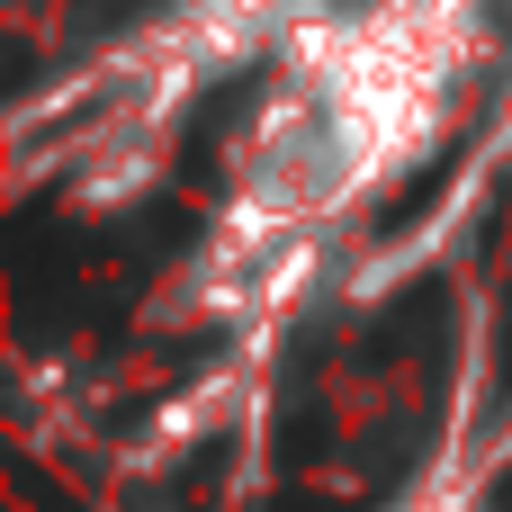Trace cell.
<instances>
[{
    "label": "cell",
    "instance_id": "2",
    "mask_svg": "<svg viewBox=\"0 0 512 512\" xmlns=\"http://www.w3.org/2000/svg\"><path fill=\"white\" fill-rule=\"evenodd\" d=\"M342 0H153L144 36L99 72L108 135H162L207 81L261 72L297 27H315Z\"/></svg>",
    "mask_w": 512,
    "mask_h": 512
},
{
    "label": "cell",
    "instance_id": "3",
    "mask_svg": "<svg viewBox=\"0 0 512 512\" xmlns=\"http://www.w3.org/2000/svg\"><path fill=\"white\" fill-rule=\"evenodd\" d=\"M378 512H477V504H468V495H459L450 477H414L405 495H387Z\"/></svg>",
    "mask_w": 512,
    "mask_h": 512
},
{
    "label": "cell",
    "instance_id": "1",
    "mask_svg": "<svg viewBox=\"0 0 512 512\" xmlns=\"http://www.w3.org/2000/svg\"><path fill=\"white\" fill-rule=\"evenodd\" d=\"M495 9L504 0H342L252 72L189 261L198 315H270L414 171H432L495 54Z\"/></svg>",
    "mask_w": 512,
    "mask_h": 512
}]
</instances>
